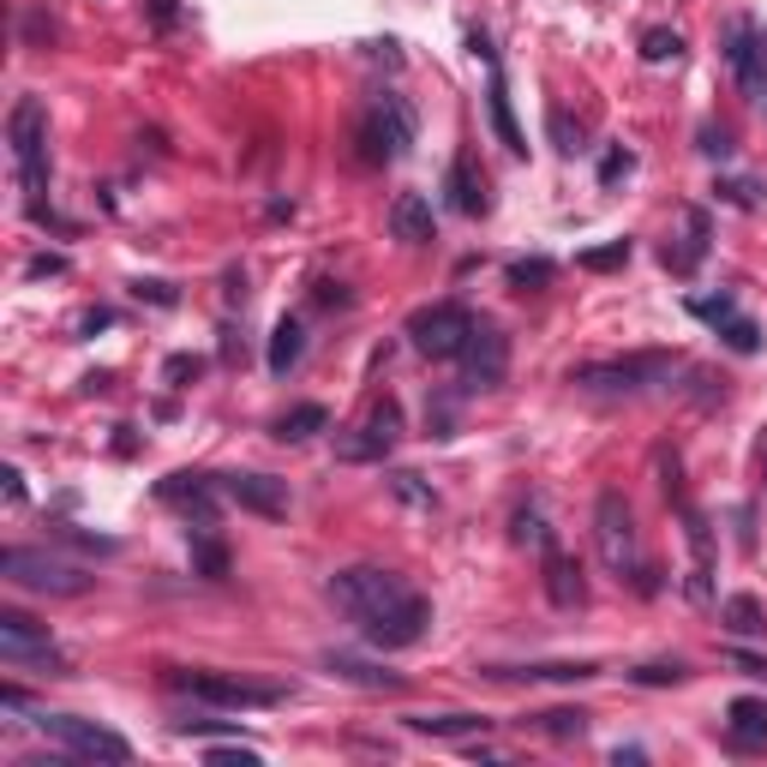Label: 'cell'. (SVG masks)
I'll use <instances>...</instances> for the list:
<instances>
[{
	"label": "cell",
	"instance_id": "obj_46",
	"mask_svg": "<svg viewBox=\"0 0 767 767\" xmlns=\"http://www.w3.org/2000/svg\"><path fill=\"white\" fill-rule=\"evenodd\" d=\"M24 37H31V42H54V19H42V12H31V19H24Z\"/></svg>",
	"mask_w": 767,
	"mask_h": 767
},
{
	"label": "cell",
	"instance_id": "obj_1",
	"mask_svg": "<svg viewBox=\"0 0 767 767\" xmlns=\"http://www.w3.org/2000/svg\"><path fill=\"white\" fill-rule=\"evenodd\" d=\"M330 600H336L342 617L360 624V636L372 647H415L426 636V624H432V600L415 594L396 570H378V564L336 570Z\"/></svg>",
	"mask_w": 767,
	"mask_h": 767
},
{
	"label": "cell",
	"instance_id": "obj_14",
	"mask_svg": "<svg viewBox=\"0 0 767 767\" xmlns=\"http://www.w3.org/2000/svg\"><path fill=\"white\" fill-rule=\"evenodd\" d=\"M216 492H223V480H211V474H168L156 485L162 504L186 510L192 522H211V528H216Z\"/></svg>",
	"mask_w": 767,
	"mask_h": 767
},
{
	"label": "cell",
	"instance_id": "obj_23",
	"mask_svg": "<svg viewBox=\"0 0 767 767\" xmlns=\"http://www.w3.org/2000/svg\"><path fill=\"white\" fill-rule=\"evenodd\" d=\"M300 354H306V330H300V318H283L270 330V372L276 378H288L294 366H300Z\"/></svg>",
	"mask_w": 767,
	"mask_h": 767
},
{
	"label": "cell",
	"instance_id": "obj_21",
	"mask_svg": "<svg viewBox=\"0 0 767 767\" xmlns=\"http://www.w3.org/2000/svg\"><path fill=\"white\" fill-rule=\"evenodd\" d=\"M324 672H336L342 684H360V689H402L396 672H378V666H366V659H354V654H324Z\"/></svg>",
	"mask_w": 767,
	"mask_h": 767
},
{
	"label": "cell",
	"instance_id": "obj_37",
	"mask_svg": "<svg viewBox=\"0 0 767 767\" xmlns=\"http://www.w3.org/2000/svg\"><path fill=\"white\" fill-rule=\"evenodd\" d=\"M719 198L737 204V211H756V204H761V186H756V181H719Z\"/></svg>",
	"mask_w": 767,
	"mask_h": 767
},
{
	"label": "cell",
	"instance_id": "obj_29",
	"mask_svg": "<svg viewBox=\"0 0 767 767\" xmlns=\"http://www.w3.org/2000/svg\"><path fill=\"white\" fill-rule=\"evenodd\" d=\"M510 534H515V545H534V552H545V545H558V540H552V528H545V515H540V510H515Z\"/></svg>",
	"mask_w": 767,
	"mask_h": 767
},
{
	"label": "cell",
	"instance_id": "obj_32",
	"mask_svg": "<svg viewBox=\"0 0 767 767\" xmlns=\"http://www.w3.org/2000/svg\"><path fill=\"white\" fill-rule=\"evenodd\" d=\"M390 492L402 498V504H420V510H432V504H438L432 485H426L420 474H408V468H396V474H390Z\"/></svg>",
	"mask_w": 767,
	"mask_h": 767
},
{
	"label": "cell",
	"instance_id": "obj_50",
	"mask_svg": "<svg viewBox=\"0 0 767 767\" xmlns=\"http://www.w3.org/2000/svg\"><path fill=\"white\" fill-rule=\"evenodd\" d=\"M0 480H7V498H12V504H24V474H19V468H7Z\"/></svg>",
	"mask_w": 767,
	"mask_h": 767
},
{
	"label": "cell",
	"instance_id": "obj_6",
	"mask_svg": "<svg viewBox=\"0 0 767 767\" xmlns=\"http://www.w3.org/2000/svg\"><path fill=\"white\" fill-rule=\"evenodd\" d=\"M672 372H677L672 354H624V360L570 366V384H582V390H647V384H666Z\"/></svg>",
	"mask_w": 767,
	"mask_h": 767
},
{
	"label": "cell",
	"instance_id": "obj_5",
	"mask_svg": "<svg viewBox=\"0 0 767 767\" xmlns=\"http://www.w3.org/2000/svg\"><path fill=\"white\" fill-rule=\"evenodd\" d=\"M415 132H420V121H415V109H408V96L384 91V96H372V109H366L360 144L372 162H396V156L415 151Z\"/></svg>",
	"mask_w": 767,
	"mask_h": 767
},
{
	"label": "cell",
	"instance_id": "obj_39",
	"mask_svg": "<svg viewBox=\"0 0 767 767\" xmlns=\"http://www.w3.org/2000/svg\"><path fill=\"white\" fill-rule=\"evenodd\" d=\"M211 761L216 767H258V749L253 744H223V749H211Z\"/></svg>",
	"mask_w": 767,
	"mask_h": 767
},
{
	"label": "cell",
	"instance_id": "obj_17",
	"mask_svg": "<svg viewBox=\"0 0 767 767\" xmlns=\"http://www.w3.org/2000/svg\"><path fill=\"white\" fill-rule=\"evenodd\" d=\"M444 192H450V204H456L462 216H485V211H492V192H485V174L474 168V156H468V151H456L450 174H444Z\"/></svg>",
	"mask_w": 767,
	"mask_h": 767
},
{
	"label": "cell",
	"instance_id": "obj_42",
	"mask_svg": "<svg viewBox=\"0 0 767 767\" xmlns=\"http://www.w3.org/2000/svg\"><path fill=\"white\" fill-rule=\"evenodd\" d=\"M689 313L707 318V324H719V318H732L737 306H732V294H719V300H689Z\"/></svg>",
	"mask_w": 767,
	"mask_h": 767
},
{
	"label": "cell",
	"instance_id": "obj_26",
	"mask_svg": "<svg viewBox=\"0 0 767 767\" xmlns=\"http://www.w3.org/2000/svg\"><path fill=\"white\" fill-rule=\"evenodd\" d=\"M204 528H211V522H198V534H192V570L211 575V582H223V575H228V552L204 534Z\"/></svg>",
	"mask_w": 767,
	"mask_h": 767
},
{
	"label": "cell",
	"instance_id": "obj_49",
	"mask_svg": "<svg viewBox=\"0 0 767 767\" xmlns=\"http://www.w3.org/2000/svg\"><path fill=\"white\" fill-rule=\"evenodd\" d=\"M732 666H737V672H749V677H767V659H756V654H737V647H732Z\"/></svg>",
	"mask_w": 767,
	"mask_h": 767
},
{
	"label": "cell",
	"instance_id": "obj_45",
	"mask_svg": "<svg viewBox=\"0 0 767 767\" xmlns=\"http://www.w3.org/2000/svg\"><path fill=\"white\" fill-rule=\"evenodd\" d=\"M174 732H186V737L192 732H198V737H223L228 726H223V719H174Z\"/></svg>",
	"mask_w": 767,
	"mask_h": 767
},
{
	"label": "cell",
	"instance_id": "obj_22",
	"mask_svg": "<svg viewBox=\"0 0 767 767\" xmlns=\"http://www.w3.org/2000/svg\"><path fill=\"white\" fill-rule=\"evenodd\" d=\"M324 426H330V408L324 402H300V408H288L283 420H276V438L283 444H306V438H318Z\"/></svg>",
	"mask_w": 767,
	"mask_h": 767
},
{
	"label": "cell",
	"instance_id": "obj_40",
	"mask_svg": "<svg viewBox=\"0 0 767 767\" xmlns=\"http://www.w3.org/2000/svg\"><path fill=\"white\" fill-rule=\"evenodd\" d=\"M696 139H702V156H714V162L732 156V132H726V126H702Z\"/></svg>",
	"mask_w": 767,
	"mask_h": 767
},
{
	"label": "cell",
	"instance_id": "obj_10",
	"mask_svg": "<svg viewBox=\"0 0 767 767\" xmlns=\"http://www.w3.org/2000/svg\"><path fill=\"white\" fill-rule=\"evenodd\" d=\"M396 438H402V402L384 396V402L366 408V420L354 432L336 438V462H384L396 450Z\"/></svg>",
	"mask_w": 767,
	"mask_h": 767
},
{
	"label": "cell",
	"instance_id": "obj_47",
	"mask_svg": "<svg viewBox=\"0 0 767 767\" xmlns=\"http://www.w3.org/2000/svg\"><path fill=\"white\" fill-rule=\"evenodd\" d=\"M139 300H156V306H174V288H168V283H139Z\"/></svg>",
	"mask_w": 767,
	"mask_h": 767
},
{
	"label": "cell",
	"instance_id": "obj_48",
	"mask_svg": "<svg viewBox=\"0 0 767 767\" xmlns=\"http://www.w3.org/2000/svg\"><path fill=\"white\" fill-rule=\"evenodd\" d=\"M174 7H181V0H151V24H156V31H168V24H174Z\"/></svg>",
	"mask_w": 767,
	"mask_h": 767
},
{
	"label": "cell",
	"instance_id": "obj_19",
	"mask_svg": "<svg viewBox=\"0 0 767 767\" xmlns=\"http://www.w3.org/2000/svg\"><path fill=\"white\" fill-rule=\"evenodd\" d=\"M726 732H732L744 749L767 744V702H756V696H737V702L726 707Z\"/></svg>",
	"mask_w": 767,
	"mask_h": 767
},
{
	"label": "cell",
	"instance_id": "obj_36",
	"mask_svg": "<svg viewBox=\"0 0 767 767\" xmlns=\"http://www.w3.org/2000/svg\"><path fill=\"white\" fill-rule=\"evenodd\" d=\"M545 126H552V144H558V151H564V156H575V151H582V144H575V126H570V114L558 109V102H552V109H545Z\"/></svg>",
	"mask_w": 767,
	"mask_h": 767
},
{
	"label": "cell",
	"instance_id": "obj_7",
	"mask_svg": "<svg viewBox=\"0 0 767 767\" xmlns=\"http://www.w3.org/2000/svg\"><path fill=\"white\" fill-rule=\"evenodd\" d=\"M37 726L54 737L61 749H72L79 761H132V744L121 732H109V726H96V719H79V714H37Z\"/></svg>",
	"mask_w": 767,
	"mask_h": 767
},
{
	"label": "cell",
	"instance_id": "obj_31",
	"mask_svg": "<svg viewBox=\"0 0 767 767\" xmlns=\"http://www.w3.org/2000/svg\"><path fill=\"white\" fill-rule=\"evenodd\" d=\"M630 677H636V684H647V689H659V684H684L689 666H684V659H647V666H636Z\"/></svg>",
	"mask_w": 767,
	"mask_h": 767
},
{
	"label": "cell",
	"instance_id": "obj_28",
	"mask_svg": "<svg viewBox=\"0 0 767 767\" xmlns=\"http://www.w3.org/2000/svg\"><path fill=\"white\" fill-rule=\"evenodd\" d=\"M719 342H726L732 354H756V348H761V330H756V318H744V313L719 318Z\"/></svg>",
	"mask_w": 767,
	"mask_h": 767
},
{
	"label": "cell",
	"instance_id": "obj_12",
	"mask_svg": "<svg viewBox=\"0 0 767 767\" xmlns=\"http://www.w3.org/2000/svg\"><path fill=\"white\" fill-rule=\"evenodd\" d=\"M456 360H462V372H468L474 390H498L504 372H510V336L498 330V324H480L474 318V330H468V342H462Z\"/></svg>",
	"mask_w": 767,
	"mask_h": 767
},
{
	"label": "cell",
	"instance_id": "obj_43",
	"mask_svg": "<svg viewBox=\"0 0 767 767\" xmlns=\"http://www.w3.org/2000/svg\"><path fill=\"white\" fill-rule=\"evenodd\" d=\"M61 270H67V258H61V253H42V258L24 264V276H31V283H42V276H61Z\"/></svg>",
	"mask_w": 767,
	"mask_h": 767
},
{
	"label": "cell",
	"instance_id": "obj_18",
	"mask_svg": "<svg viewBox=\"0 0 767 767\" xmlns=\"http://www.w3.org/2000/svg\"><path fill=\"white\" fill-rule=\"evenodd\" d=\"M390 234L402 246H426L432 241V204L420 198V192H396V204H390Z\"/></svg>",
	"mask_w": 767,
	"mask_h": 767
},
{
	"label": "cell",
	"instance_id": "obj_16",
	"mask_svg": "<svg viewBox=\"0 0 767 767\" xmlns=\"http://www.w3.org/2000/svg\"><path fill=\"white\" fill-rule=\"evenodd\" d=\"M707 241H714V223H707V211H696V204H689V211H684V234H677V241H666V270H672V276H689V270H696V264L707 258Z\"/></svg>",
	"mask_w": 767,
	"mask_h": 767
},
{
	"label": "cell",
	"instance_id": "obj_11",
	"mask_svg": "<svg viewBox=\"0 0 767 767\" xmlns=\"http://www.w3.org/2000/svg\"><path fill=\"white\" fill-rule=\"evenodd\" d=\"M0 659H7V666L67 672V659L54 654V642H49V624H37V617H24V612H0Z\"/></svg>",
	"mask_w": 767,
	"mask_h": 767
},
{
	"label": "cell",
	"instance_id": "obj_51",
	"mask_svg": "<svg viewBox=\"0 0 767 767\" xmlns=\"http://www.w3.org/2000/svg\"><path fill=\"white\" fill-rule=\"evenodd\" d=\"M223 294H228V306H234V300H246V276H241V270H228V288H223Z\"/></svg>",
	"mask_w": 767,
	"mask_h": 767
},
{
	"label": "cell",
	"instance_id": "obj_8",
	"mask_svg": "<svg viewBox=\"0 0 767 767\" xmlns=\"http://www.w3.org/2000/svg\"><path fill=\"white\" fill-rule=\"evenodd\" d=\"M594 540H600L606 570L636 575V510H630L624 492H600L594 498Z\"/></svg>",
	"mask_w": 767,
	"mask_h": 767
},
{
	"label": "cell",
	"instance_id": "obj_33",
	"mask_svg": "<svg viewBox=\"0 0 767 767\" xmlns=\"http://www.w3.org/2000/svg\"><path fill=\"white\" fill-rule=\"evenodd\" d=\"M677 54H684V37H677V31H647L642 37V61L666 67V61H677Z\"/></svg>",
	"mask_w": 767,
	"mask_h": 767
},
{
	"label": "cell",
	"instance_id": "obj_34",
	"mask_svg": "<svg viewBox=\"0 0 767 767\" xmlns=\"http://www.w3.org/2000/svg\"><path fill=\"white\" fill-rule=\"evenodd\" d=\"M540 732H552V737H582V732H587V714H582V707H552V714H540Z\"/></svg>",
	"mask_w": 767,
	"mask_h": 767
},
{
	"label": "cell",
	"instance_id": "obj_15",
	"mask_svg": "<svg viewBox=\"0 0 767 767\" xmlns=\"http://www.w3.org/2000/svg\"><path fill=\"white\" fill-rule=\"evenodd\" d=\"M545 600H552L558 612H575V606H587V575L582 564H575L570 552H558V545H545Z\"/></svg>",
	"mask_w": 767,
	"mask_h": 767
},
{
	"label": "cell",
	"instance_id": "obj_13",
	"mask_svg": "<svg viewBox=\"0 0 767 767\" xmlns=\"http://www.w3.org/2000/svg\"><path fill=\"white\" fill-rule=\"evenodd\" d=\"M223 498H234L253 515H270V522L288 515V480H270V474H223Z\"/></svg>",
	"mask_w": 767,
	"mask_h": 767
},
{
	"label": "cell",
	"instance_id": "obj_3",
	"mask_svg": "<svg viewBox=\"0 0 767 767\" xmlns=\"http://www.w3.org/2000/svg\"><path fill=\"white\" fill-rule=\"evenodd\" d=\"M7 139H12V162H19V186L24 198H42L49 192V109L42 96H19L7 114Z\"/></svg>",
	"mask_w": 767,
	"mask_h": 767
},
{
	"label": "cell",
	"instance_id": "obj_25",
	"mask_svg": "<svg viewBox=\"0 0 767 767\" xmlns=\"http://www.w3.org/2000/svg\"><path fill=\"white\" fill-rule=\"evenodd\" d=\"M492 126H498V139L510 144V151H528V139H522V126H515V114H510V91H504V72H492Z\"/></svg>",
	"mask_w": 767,
	"mask_h": 767
},
{
	"label": "cell",
	"instance_id": "obj_35",
	"mask_svg": "<svg viewBox=\"0 0 767 767\" xmlns=\"http://www.w3.org/2000/svg\"><path fill=\"white\" fill-rule=\"evenodd\" d=\"M617 264H630V241H612V246L582 253V270H617Z\"/></svg>",
	"mask_w": 767,
	"mask_h": 767
},
{
	"label": "cell",
	"instance_id": "obj_2",
	"mask_svg": "<svg viewBox=\"0 0 767 767\" xmlns=\"http://www.w3.org/2000/svg\"><path fill=\"white\" fill-rule=\"evenodd\" d=\"M0 575H7L12 587H31V594H49V600H79V594H91V582H96L91 570L67 564V558L42 552V545H7V552H0Z\"/></svg>",
	"mask_w": 767,
	"mask_h": 767
},
{
	"label": "cell",
	"instance_id": "obj_30",
	"mask_svg": "<svg viewBox=\"0 0 767 767\" xmlns=\"http://www.w3.org/2000/svg\"><path fill=\"white\" fill-rule=\"evenodd\" d=\"M552 276H558V264L552 258H515L510 264V288H545V283H552Z\"/></svg>",
	"mask_w": 767,
	"mask_h": 767
},
{
	"label": "cell",
	"instance_id": "obj_38",
	"mask_svg": "<svg viewBox=\"0 0 767 767\" xmlns=\"http://www.w3.org/2000/svg\"><path fill=\"white\" fill-rule=\"evenodd\" d=\"M198 372H204V360H198V354H174V360L162 366V378H168L174 390H186V378H198Z\"/></svg>",
	"mask_w": 767,
	"mask_h": 767
},
{
	"label": "cell",
	"instance_id": "obj_9",
	"mask_svg": "<svg viewBox=\"0 0 767 767\" xmlns=\"http://www.w3.org/2000/svg\"><path fill=\"white\" fill-rule=\"evenodd\" d=\"M468 330H474V313L456 300H438V306H420L415 318H408V342L420 354H432V360H456L468 342Z\"/></svg>",
	"mask_w": 767,
	"mask_h": 767
},
{
	"label": "cell",
	"instance_id": "obj_44",
	"mask_svg": "<svg viewBox=\"0 0 767 767\" xmlns=\"http://www.w3.org/2000/svg\"><path fill=\"white\" fill-rule=\"evenodd\" d=\"M313 300H318V306H348L354 294H348L342 283H313Z\"/></svg>",
	"mask_w": 767,
	"mask_h": 767
},
{
	"label": "cell",
	"instance_id": "obj_41",
	"mask_svg": "<svg viewBox=\"0 0 767 767\" xmlns=\"http://www.w3.org/2000/svg\"><path fill=\"white\" fill-rule=\"evenodd\" d=\"M630 168H636V156H630V151H612L606 162H600V181H606V186H617Z\"/></svg>",
	"mask_w": 767,
	"mask_h": 767
},
{
	"label": "cell",
	"instance_id": "obj_27",
	"mask_svg": "<svg viewBox=\"0 0 767 767\" xmlns=\"http://www.w3.org/2000/svg\"><path fill=\"white\" fill-rule=\"evenodd\" d=\"M600 666H587V659H558V666H492V677H558V684H564V677H594Z\"/></svg>",
	"mask_w": 767,
	"mask_h": 767
},
{
	"label": "cell",
	"instance_id": "obj_4",
	"mask_svg": "<svg viewBox=\"0 0 767 767\" xmlns=\"http://www.w3.org/2000/svg\"><path fill=\"white\" fill-rule=\"evenodd\" d=\"M168 684L181 689V696H192V702L234 707V714H246V707H283L288 702L283 684H253V677H234V672H168Z\"/></svg>",
	"mask_w": 767,
	"mask_h": 767
},
{
	"label": "cell",
	"instance_id": "obj_20",
	"mask_svg": "<svg viewBox=\"0 0 767 767\" xmlns=\"http://www.w3.org/2000/svg\"><path fill=\"white\" fill-rule=\"evenodd\" d=\"M719 624H726L737 642L767 636V612H761V600H756V594H732L726 606H719Z\"/></svg>",
	"mask_w": 767,
	"mask_h": 767
},
{
	"label": "cell",
	"instance_id": "obj_24",
	"mask_svg": "<svg viewBox=\"0 0 767 767\" xmlns=\"http://www.w3.org/2000/svg\"><path fill=\"white\" fill-rule=\"evenodd\" d=\"M408 726L426 732V737H474V732L492 726V719L485 714H408Z\"/></svg>",
	"mask_w": 767,
	"mask_h": 767
}]
</instances>
